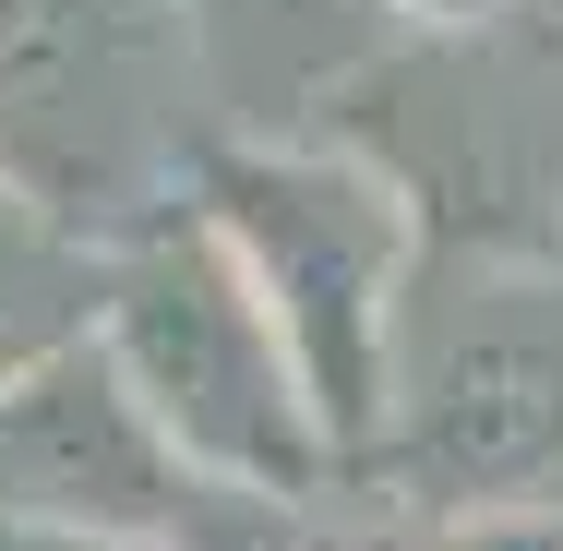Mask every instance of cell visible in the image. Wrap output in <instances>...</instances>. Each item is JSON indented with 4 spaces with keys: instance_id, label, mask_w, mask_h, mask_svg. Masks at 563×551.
I'll return each instance as SVG.
<instances>
[{
    "instance_id": "6da1fadb",
    "label": "cell",
    "mask_w": 563,
    "mask_h": 551,
    "mask_svg": "<svg viewBox=\"0 0 563 551\" xmlns=\"http://www.w3.org/2000/svg\"><path fill=\"white\" fill-rule=\"evenodd\" d=\"M192 205L217 217L240 276L288 335L324 443L372 455L396 420V288H408V192L347 144H276L240 132L192 168Z\"/></svg>"
},
{
    "instance_id": "7a4b0ae2",
    "label": "cell",
    "mask_w": 563,
    "mask_h": 551,
    "mask_svg": "<svg viewBox=\"0 0 563 551\" xmlns=\"http://www.w3.org/2000/svg\"><path fill=\"white\" fill-rule=\"evenodd\" d=\"M97 335H109V360L132 372V396L156 408V432L180 443L192 480L324 492L336 443L312 420V384H300L264 288L240 276V252L217 240L205 205H156L109 240Z\"/></svg>"
},
{
    "instance_id": "3957f363",
    "label": "cell",
    "mask_w": 563,
    "mask_h": 551,
    "mask_svg": "<svg viewBox=\"0 0 563 551\" xmlns=\"http://www.w3.org/2000/svg\"><path fill=\"white\" fill-rule=\"evenodd\" d=\"M192 97L180 0H0V192L120 240L168 205Z\"/></svg>"
},
{
    "instance_id": "277c9868",
    "label": "cell",
    "mask_w": 563,
    "mask_h": 551,
    "mask_svg": "<svg viewBox=\"0 0 563 551\" xmlns=\"http://www.w3.org/2000/svg\"><path fill=\"white\" fill-rule=\"evenodd\" d=\"M192 492L205 480L180 467V443L156 432V408L132 396V372L109 360L97 324L36 348L24 372H0V516L168 551Z\"/></svg>"
},
{
    "instance_id": "5b68a950",
    "label": "cell",
    "mask_w": 563,
    "mask_h": 551,
    "mask_svg": "<svg viewBox=\"0 0 563 551\" xmlns=\"http://www.w3.org/2000/svg\"><path fill=\"white\" fill-rule=\"evenodd\" d=\"M384 455L420 504L444 516H504L516 492H540L563 467V300L516 288L396 384Z\"/></svg>"
},
{
    "instance_id": "8992f818",
    "label": "cell",
    "mask_w": 563,
    "mask_h": 551,
    "mask_svg": "<svg viewBox=\"0 0 563 551\" xmlns=\"http://www.w3.org/2000/svg\"><path fill=\"white\" fill-rule=\"evenodd\" d=\"M180 12H192V85L240 132H276L312 97H336L384 24V0H180Z\"/></svg>"
},
{
    "instance_id": "52a82bcc",
    "label": "cell",
    "mask_w": 563,
    "mask_h": 551,
    "mask_svg": "<svg viewBox=\"0 0 563 551\" xmlns=\"http://www.w3.org/2000/svg\"><path fill=\"white\" fill-rule=\"evenodd\" d=\"M97 276H109V252L85 228H60L24 192H0V372H24L36 348L97 324Z\"/></svg>"
},
{
    "instance_id": "ba28073f",
    "label": "cell",
    "mask_w": 563,
    "mask_h": 551,
    "mask_svg": "<svg viewBox=\"0 0 563 551\" xmlns=\"http://www.w3.org/2000/svg\"><path fill=\"white\" fill-rule=\"evenodd\" d=\"M168 551H372V540L324 528L312 492H240V480H205V492L180 504Z\"/></svg>"
},
{
    "instance_id": "9c48e42d",
    "label": "cell",
    "mask_w": 563,
    "mask_h": 551,
    "mask_svg": "<svg viewBox=\"0 0 563 551\" xmlns=\"http://www.w3.org/2000/svg\"><path fill=\"white\" fill-rule=\"evenodd\" d=\"M420 551H563L540 516H455V528H432Z\"/></svg>"
},
{
    "instance_id": "30bf717a",
    "label": "cell",
    "mask_w": 563,
    "mask_h": 551,
    "mask_svg": "<svg viewBox=\"0 0 563 551\" xmlns=\"http://www.w3.org/2000/svg\"><path fill=\"white\" fill-rule=\"evenodd\" d=\"M0 551H132V540H85V528H36V516H0Z\"/></svg>"
},
{
    "instance_id": "8fae6325",
    "label": "cell",
    "mask_w": 563,
    "mask_h": 551,
    "mask_svg": "<svg viewBox=\"0 0 563 551\" xmlns=\"http://www.w3.org/2000/svg\"><path fill=\"white\" fill-rule=\"evenodd\" d=\"M384 12H408V24H479V12H504V0H384Z\"/></svg>"
}]
</instances>
